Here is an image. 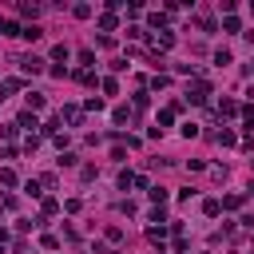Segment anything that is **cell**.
<instances>
[{"label": "cell", "instance_id": "obj_23", "mask_svg": "<svg viewBox=\"0 0 254 254\" xmlns=\"http://www.w3.org/2000/svg\"><path fill=\"white\" fill-rule=\"evenodd\" d=\"M242 119H246V123L254 127V103H250V107H242Z\"/></svg>", "mask_w": 254, "mask_h": 254}, {"label": "cell", "instance_id": "obj_7", "mask_svg": "<svg viewBox=\"0 0 254 254\" xmlns=\"http://www.w3.org/2000/svg\"><path fill=\"white\" fill-rule=\"evenodd\" d=\"M20 16H32V20H36V16H40V4H36V0H20Z\"/></svg>", "mask_w": 254, "mask_h": 254}, {"label": "cell", "instance_id": "obj_10", "mask_svg": "<svg viewBox=\"0 0 254 254\" xmlns=\"http://www.w3.org/2000/svg\"><path fill=\"white\" fill-rule=\"evenodd\" d=\"M238 206H242V194H226L222 198V210H238Z\"/></svg>", "mask_w": 254, "mask_h": 254}, {"label": "cell", "instance_id": "obj_24", "mask_svg": "<svg viewBox=\"0 0 254 254\" xmlns=\"http://www.w3.org/2000/svg\"><path fill=\"white\" fill-rule=\"evenodd\" d=\"M246 71H250V75H254V60H250V64H246Z\"/></svg>", "mask_w": 254, "mask_h": 254}, {"label": "cell", "instance_id": "obj_18", "mask_svg": "<svg viewBox=\"0 0 254 254\" xmlns=\"http://www.w3.org/2000/svg\"><path fill=\"white\" fill-rule=\"evenodd\" d=\"M0 183H4V187H12V183H16V171H12V167H4V171H0Z\"/></svg>", "mask_w": 254, "mask_h": 254}, {"label": "cell", "instance_id": "obj_5", "mask_svg": "<svg viewBox=\"0 0 254 254\" xmlns=\"http://www.w3.org/2000/svg\"><path fill=\"white\" fill-rule=\"evenodd\" d=\"M16 127H28V135H36V127H40V123H36V111H24V115L16 119Z\"/></svg>", "mask_w": 254, "mask_h": 254}, {"label": "cell", "instance_id": "obj_2", "mask_svg": "<svg viewBox=\"0 0 254 254\" xmlns=\"http://www.w3.org/2000/svg\"><path fill=\"white\" fill-rule=\"evenodd\" d=\"M206 95H210V87H206L202 79H198V83H194V87L187 91V99H190V103H206Z\"/></svg>", "mask_w": 254, "mask_h": 254}, {"label": "cell", "instance_id": "obj_22", "mask_svg": "<svg viewBox=\"0 0 254 254\" xmlns=\"http://www.w3.org/2000/svg\"><path fill=\"white\" fill-rule=\"evenodd\" d=\"M151 198H155V202L163 206V202H167V190H163V187H151Z\"/></svg>", "mask_w": 254, "mask_h": 254}, {"label": "cell", "instance_id": "obj_21", "mask_svg": "<svg viewBox=\"0 0 254 254\" xmlns=\"http://www.w3.org/2000/svg\"><path fill=\"white\" fill-rule=\"evenodd\" d=\"M214 64H222V67H226V64H230V52H226V48H218V52H214Z\"/></svg>", "mask_w": 254, "mask_h": 254}, {"label": "cell", "instance_id": "obj_8", "mask_svg": "<svg viewBox=\"0 0 254 254\" xmlns=\"http://www.w3.org/2000/svg\"><path fill=\"white\" fill-rule=\"evenodd\" d=\"M131 115H135L131 107H115V111H111V119H115V123H131Z\"/></svg>", "mask_w": 254, "mask_h": 254}, {"label": "cell", "instance_id": "obj_20", "mask_svg": "<svg viewBox=\"0 0 254 254\" xmlns=\"http://www.w3.org/2000/svg\"><path fill=\"white\" fill-rule=\"evenodd\" d=\"M71 12H75V16H79V20H87V16H91V4H75V8H71Z\"/></svg>", "mask_w": 254, "mask_h": 254}, {"label": "cell", "instance_id": "obj_12", "mask_svg": "<svg viewBox=\"0 0 254 254\" xmlns=\"http://www.w3.org/2000/svg\"><path fill=\"white\" fill-rule=\"evenodd\" d=\"M40 107H44V95L32 91V95H28V111H40Z\"/></svg>", "mask_w": 254, "mask_h": 254}, {"label": "cell", "instance_id": "obj_11", "mask_svg": "<svg viewBox=\"0 0 254 254\" xmlns=\"http://www.w3.org/2000/svg\"><path fill=\"white\" fill-rule=\"evenodd\" d=\"M20 32H24V28H16L12 20H0V36H20Z\"/></svg>", "mask_w": 254, "mask_h": 254}, {"label": "cell", "instance_id": "obj_19", "mask_svg": "<svg viewBox=\"0 0 254 254\" xmlns=\"http://www.w3.org/2000/svg\"><path fill=\"white\" fill-rule=\"evenodd\" d=\"M40 246H44V250H56V246H60V238H56V234H44V238H40Z\"/></svg>", "mask_w": 254, "mask_h": 254}, {"label": "cell", "instance_id": "obj_6", "mask_svg": "<svg viewBox=\"0 0 254 254\" xmlns=\"http://www.w3.org/2000/svg\"><path fill=\"white\" fill-rule=\"evenodd\" d=\"M20 91V79L12 75V79H0V99H8V95H16Z\"/></svg>", "mask_w": 254, "mask_h": 254}, {"label": "cell", "instance_id": "obj_13", "mask_svg": "<svg viewBox=\"0 0 254 254\" xmlns=\"http://www.w3.org/2000/svg\"><path fill=\"white\" fill-rule=\"evenodd\" d=\"M202 210H206V214H210V218H214V214H218V210H222V202H218V198H206V202H202Z\"/></svg>", "mask_w": 254, "mask_h": 254}, {"label": "cell", "instance_id": "obj_15", "mask_svg": "<svg viewBox=\"0 0 254 254\" xmlns=\"http://www.w3.org/2000/svg\"><path fill=\"white\" fill-rule=\"evenodd\" d=\"M99 28H103V32H111V28H115V16H111V12H103V16H99Z\"/></svg>", "mask_w": 254, "mask_h": 254}, {"label": "cell", "instance_id": "obj_16", "mask_svg": "<svg viewBox=\"0 0 254 254\" xmlns=\"http://www.w3.org/2000/svg\"><path fill=\"white\" fill-rule=\"evenodd\" d=\"M103 91H107V95H119V83H115V75H107V79H103Z\"/></svg>", "mask_w": 254, "mask_h": 254}, {"label": "cell", "instance_id": "obj_3", "mask_svg": "<svg viewBox=\"0 0 254 254\" xmlns=\"http://www.w3.org/2000/svg\"><path fill=\"white\" fill-rule=\"evenodd\" d=\"M151 44H155V48H159V52H167V48H171V44H175V36H171V32H167V28H163V32H155V36H151Z\"/></svg>", "mask_w": 254, "mask_h": 254}, {"label": "cell", "instance_id": "obj_14", "mask_svg": "<svg viewBox=\"0 0 254 254\" xmlns=\"http://www.w3.org/2000/svg\"><path fill=\"white\" fill-rule=\"evenodd\" d=\"M147 238H151V242H163V238H167V226H151Z\"/></svg>", "mask_w": 254, "mask_h": 254}, {"label": "cell", "instance_id": "obj_1", "mask_svg": "<svg viewBox=\"0 0 254 254\" xmlns=\"http://www.w3.org/2000/svg\"><path fill=\"white\" fill-rule=\"evenodd\" d=\"M60 123H67V127H79L83 123V107H60V115H56Z\"/></svg>", "mask_w": 254, "mask_h": 254}, {"label": "cell", "instance_id": "obj_4", "mask_svg": "<svg viewBox=\"0 0 254 254\" xmlns=\"http://www.w3.org/2000/svg\"><path fill=\"white\" fill-rule=\"evenodd\" d=\"M20 67H24L28 75H36V71H44V60H40V56H24V60H20Z\"/></svg>", "mask_w": 254, "mask_h": 254}, {"label": "cell", "instance_id": "obj_17", "mask_svg": "<svg viewBox=\"0 0 254 254\" xmlns=\"http://www.w3.org/2000/svg\"><path fill=\"white\" fill-rule=\"evenodd\" d=\"M214 139H218V143H222V147H230V143H234V131H226V127H222V131H218V135H214Z\"/></svg>", "mask_w": 254, "mask_h": 254}, {"label": "cell", "instance_id": "obj_9", "mask_svg": "<svg viewBox=\"0 0 254 254\" xmlns=\"http://www.w3.org/2000/svg\"><path fill=\"white\" fill-rule=\"evenodd\" d=\"M218 115H238V103H234V99H222V103H218Z\"/></svg>", "mask_w": 254, "mask_h": 254}]
</instances>
